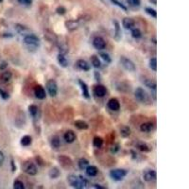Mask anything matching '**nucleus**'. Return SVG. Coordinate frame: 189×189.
Listing matches in <instances>:
<instances>
[{"instance_id":"nucleus-1","label":"nucleus","mask_w":189,"mask_h":189,"mask_svg":"<svg viewBox=\"0 0 189 189\" xmlns=\"http://www.w3.org/2000/svg\"><path fill=\"white\" fill-rule=\"evenodd\" d=\"M67 181L68 183L75 188L78 189H82L86 188L88 186V180L83 178L82 176H76V175H69L67 177Z\"/></svg>"},{"instance_id":"nucleus-2","label":"nucleus","mask_w":189,"mask_h":189,"mask_svg":"<svg viewBox=\"0 0 189 189\" xmlns=\"http://www.w3.org/2000/svg\"><path fill=\"white\" fill-rule=\"evenodd\" d=\"M134 94H135L136 100L140 103H143V104H146V105H151L152 103V101L151 100V98L148 94V93L143 88H141V87L136 88Z\"/></svg>"},{"instance_id":"nucleus-3","label":"nucleus","mask_w":189,"mask_h":189,"mask_svg":"<svg viewBox=\"0 0 189 189\" xmlns=\"http://www.w3.org/2000/svg\"><path fill=\"white\" fill-rule=\"evenodd\" d=\"M24 43L28 46V49L31 51L35 50L40 44V39L33 34H27L24 37Z\"/></svg>"},{"instance_id":"nucleus-4","label":"nucleus","mask_w":189,"mask_h":189,"mask_svg":"<svg viewBox=\"0 0 189 189\" xmlns=\"http://www.w3.org/2000/svg\"><path fill=\"white\" fill-rule=\"evenodd\" d=\"M120 64H121L122 67L129 72H134L136 70V65L134 64V63L127 57L121 56L120 57Z\"/></svg>"},{"instance_id":"nucleus-5","label":"nucleus","mask_w":189,"mask_h":189,"mask_svg":"<svg viewBox=\"0 0 189 189\" xmlns=\"http://www.w3.org/2000/svg\"><path fill=\"white\" fill-rule=\"evenodd\" d=\"M23 170L27 174H28L30 176H34V175H36L38 173V167H37V166L34 163H32L31 161H27V162L24 163V165H23Z\"/></svg>"},{"instance_id":"nucleus-6","label":"nucleus","mask_w":189,"mask_h":189,"mask_svg":"<svg viewBox=\"0 0 189 189\" xmlns=\"http://www.w3.org/2000/svg\"><path fill=\"white\" fill-rule=\"evenodd\" d=\"M127 175V170L122 168H115L110 171V177L115 181H121Z\"/></svg>"},{"instance_id":"nucleus-7","label":"nucleus","mask_w":189,"mask_h":189,"mask_svg":"<svg viewBox=\"0 0 189 189\" xmlns=\"http://www.w3.org/2000/svg\"><path fill=\"white\" fill-rule=\"evenodd\" d=\"M56 43H57V46H58L61 54L65 55L68 52V43H67L65 37L64 38V37H57Z\"/></svg>"},{"instance_id":"nucleus-8","label":"nucleus","mask_w":189,"mask_h":189,"mask_svg":"<svg viewBox=\"0 0 189 189\" xmlns=\"http://www.w3.org/2000/svg\"><path fill=\"white\" fill-rule=\"evenodd\" d=\"M46 89L47 92H49V94L50 97L54 98L57 96L58 93V87H57V83L54 79H49L46 82Z\"/></svg>"},{"instance_id":"nucleus-9","label":"nucleus","mask_w":189,"mask_h":189,"mask_svg":"<svg viewBox=\"0 0 189 189\" xmlns=\"http://www.w3.org/2000/svg\"><path fill=\"white\" fill-rule=\"evenodd\" d=\"M106 41L100 37V36H98V37H94V39L93 40V45L96 49L98 50H102L106 47Z\"/></svg>"},{"instance_id":"nucleus-10","label":"nucleus","mask_w":189,"mask_h":189,"mask_svg":"<svg viewBox=\"0 0 189 189\" xmlns=\"http://www.w3.org/2000/svg\"><path fill=\"white\" fill-rule=\"evenodd\" d=\"M58 162L64 168H69L72 166V160L66 155H59Z\"/></svg>"},{"instance_id":"nucleus-11","label":"nucleus","mask_w":189,"mask_h":189,"mask_svg":"<svg viewBox=\"0 0 189 189\" xmlns=\"http://www.w3.org/2000/svg\"><path fill=\"white\" fill-rule=\"evenodd\" d=\"M156 171L153 170V169H146L144 171V174H143V178L145 180V181H155L156 180Z\"/></svg>"},{"instance_id":"nucleus-12","label":"nucleus","mask_w":189,"mask_h":189,"mask_svg":"<svg viewBox=\"0 0 189 189\" xmlns=\"http://www.w3.org/2000/svg\"><path fill=\"white\" fill-rule=\"evenodd\" d=\"M106 93H107L106 87L103 86V85H101V84H98L96 87L94 88V94H96L97 97H99V98L104 97L105 94H106Z\"/></svg>"},{"instance_id":"nucleus-13","label":"nucleus","mask_w":189,"mask_h":189,"mask_svg":"<svg viewBox=\"0 0 189 189\" xmlns=\"http://www.w3.org/2000/svg\"><path fill=\"white\" fill-rule=\"evenodd\" d=\"M34 94L35 97L39 100H44L46 97V93L44 91V89L41 86V85H37L34 88Z\"/></svg>"},{"instance_id":"nucleus-14","label":"nucleus","mask_w":189,"mask_h":189,"mask_svg":"<svg viewBox=\"0 0 189 189\" xmlns=\"http://www.w3.org/2000/svg\"><path fill=\"white\" fill-rule=\"evenodd\" d=\"M64 141L66 143H73V142L76 140L77 136H76V133L72 130H67L64 135Z\"/></svg>"},{"instance_id":"nucleus-15","label":"nucleus","mask_w":189,"mask_h":189,"mask_svg":"<svg viewBox=\"0 0 189 189\" xmlns=\"http://www.w3.org/2000/svg\"><path fill=\"white\" fill-rule=\"evenodd\" d=\"M108 107L112 111H118L120 109V103H119V101L116 99L113 98V99H111L108 101Z\"/></svg>"},{"instance_id":"nucleus-16","label":"nucleus","mask_w":189,"mask_h":189,"mask_svg":"<svg viewBox=\"0 0 189 189\" xmlns=\"http://www.w3.org/2000/svg\"><path fill=\"white\" fill-rule=\"evenodd\" d=\"M140 130L143 132H151L154 130V125L151 122H145L140 126Z\"/></svg>"},{"instance_id":"nucleus-17","label":"nucleus","mask_w":189,"mask_h":189,"mask_svg":"<svg viewBox=\"0 0 189 189\" xmlns=\"http://www.w3.org/2000/svg\"><path fill=\"white\" fill-rule=\"evenodd\" d=\"M79 23L76 20H68L65 22V27L68 30L72 31V30H75L79 28Z\"/></svg>"},{"instance_id":"nucleus-18","label":"nucleus","mask_w":189,"mask_h":189,"mask_svg":"<svg viewBox=\"0 0 189 189\" xmlns=\"http://www.w3.org/2000/svg\"><path fill=\"white\" fill-rule=\"evenodd\" d=\"M114 26H115V39L116 41H120L121 35H122V33H121V28H120V25H119V23H118L116 20H115V21H114Z\"/></svg>"},{"instance_id":"nucleus-19","label":"nucleus","mask_w":189,"mask_h":189,"mask_svg":"<svg viewBox=\"0 0 189 189\" xmlns=\"http://www.w3.org/2000/svg\"><path fill=\"white\" fill-rule=\"evenodd\" d=\"M122 23H123V27H124L126 29H131V28H133L134 26H135L134 21H133L131 18H129V17L124 18L123 21H122Z\"/></svg>"},{"instance_id":"nucleus-20","label":"nucleus","mask_w":189,"mask_h":189,"mask_svg":"<svg viewBox=\"0 0 189 189\" xmlns=\"http://www.w3.org/2000/svg\"><path fill=\"white\" fill-rule=\"evenodd\" d=\"M85 169H86V174L90 177H94V176H97L99 173L98 167L94 166H88Z\"/></svg>"},{"instance_id":"nucleus-21","label":"nucleus","mask_w":189,"mask_h":189,"mask_svg":"<svg viewBox=\"0 0 189 189\" xmlns=\"http://www.w3.org/2000/svg\"><path fill=\"white\" fill-rule=\"evenodd\" d=\"M76 64H77L78 68L81 69L82 71H89V70H90V65H89V64H88L86 61H84V60H79Z\"/></svg>"},{"instance_id":"nucleus-22","label":"nucleus","mask_w":189,"mask_h":189,"mask_svg":"<svg viewBox=\"0 0 189 189\" xmlns=\"http://www.w3.org/2000/svg\"><path fill=\"white\" fill-rule=\"evenodd\" d=\"M79 84L80 85L81 87V90H82V94L85 99H90V94H89V92H88V87L87 85L85 84V82L81 79H79Z\"/></svg>"},{"instance_id":"nucleus-23","label":"nucleus","mask_w":189,"mask_h":189,"mask_svg":"<svg viewBox=\"0 0 189 189\" xmlns=\"http://www.w3.org/2000/svg\"><path fill=\"white\" fill-rule=\"evenodd\" d=\"M57 60H58V63H59V64L62 66V67H67L68 66V61H67V59L65 58V56L64 55V54H59L58 56H57Z\"/></svg>"},{"instance_id":"nucleus-24","label":"nucleus","mask_w":189,"mask_h":189,"mask_svg":"<svg viewBox=\"0 0 189 189\" xmlns=\"http://www.w3.org/2000/svg\"><path fill=\"white\" fill-rule=\"evenodd\" d=\"M143 82L146 86H148L149 88L152 89V90H156V87H157V84H156V81H154L153 79H143Z\"/></svg>"},{"instance_id":"nucleus-25","label":"nucleus","mask_w":189,"mask_h":189,"mask_svg":"<svg viewBox=\"0 0 189 189\" xmlns=\"http://www.w3.org/2000/svg\"><path fill=\"white\" fill-rule=\"evenodd\" d=\"M136 148L140 151H143V152H149L150 151V147L145 143V142H138V143L136 144Z\"/></svg>"},{"instance_id":"nucleus-26","label":"nucleus","mask_w":189,"mask_h":189,"mask_svg":"<svg viewBox=\"0 0 189 189\" xmlns=\"http://www.w3.org/2000/svg\"><path fill=\"white\" fill-rule=\"evenodd\" d=\"M120 134H121V136L124 137V138L129 137V136L130 135V127H128V126H123V127L120 129Z\"/></svg>"},{"instance_id":"nucleus-27","label":"nucleus","mask_w":189,"mask_h":189,"mask_svg":"<svg viewBox=\"0 0 189 189\" xmlns=\"http://www.w3.org/2000/svg\"><path fill=\"white\" fill-rule=\"evenodd\" d=\"M31 142H32L31 137L29 135H25L21 139V145L24 146V147H28V146H29L31 144Z\"/></svg>"},{"instance_id":"nucleus-28","label":"nucleus","mask_w":189,"mask_h":189,"mask_svg":"<svg viewBox=\"0 0 189 189\" xmlns=\"http://www.w3.org/2000/svg\"><path fill=\"white\" fill-rule=\"evenodd\" d=\"M50 144H51V147L53 149H58L60 146H61V141H60V138L58 136H53L51 138V141H50Z\"/></svg>"},{"instance_id":"nucleus-29","label":"nucleus","mask_w":189,"mask_h":189,"mask_svg":"<svg viewBox=\"0 0 189 189\" xmlns=\"http://www.w3.org/2000/svg\"><path fill=\"white\" fill-rule=\"evenodd\" d=\"M12 77H13V75H12L11 72L5 71V72L2 73L1 76H0V79H1V80L4 81V82H9V81L12 79Z\"/></svg>"},{"instance_id":"nucleus-30","label":"nucleus","mask_w":189,"mask_h":189,"mask_svg":"<svg viewBox=\"0 0 189 189\" xmlns=\"http://www.w3.org/2000/svg\"><path fill=\"white\" fill-rule=\"evenodd\" d=\"M75 126H76V128H78L79 130H87L88 129V124L83 120H77L75 122Z\"/></svg>"},{"instance_id":"nucleus-31","label":"nucleus","mask_w":189,"mask_h":189,"mask_svg":"<svg viewBox=\"0 0 189 189\" xmlns=\"http://www.w3.org/2000/svg\"><path fill=\"white\" fill-rule=\"evenodd\" d=\"M78 166H79V168L85 169L89 166V161L85 158H80L78 162Z\"/></svg>"},{"instance_id":"nucleus-32","label":"nucleus","mask_w":189,"mask_h":189,"mask_svg":"<svg viewBox=\"0 0 189 189\" xmlns=\"http://www.w3.org/2000/svg\"><path fill=\"white\" fill-rule=\"evenodd\" d=\"M60 175H61V172L57 167H53L49 171V177L52 178V179H56V178L60 177Z\"/></svg>"},{"instance_id":"nucleus-33","label":"nucleus","mask_w":189,"mask_h":189,"mask_svg":"<svg viewBox=\"0 0 189 189\" xmlns=\"http://www.w3.org/2000/svg\"><path fill=\"white\" fill-rule=\"evenodd\" d=\"M91 62H92V64H93V66L94 68H99L101 65V63H100V59L97 56H94V55L91 57Z\"/></svg>"},{"instance_id":"nucleus-34","label":"nucleus","mask_w":189,"mask_h":189,"mask_svg":"<svg viewBox=\"0 0 189 189\" xmlns=\"http://www.w3.org/2000/svg\"><path fill=\"white\" fill-rule=\"evenodd\" d=\"M93 144H94V147H97V148H101L102 145H103V140H102L100 137L97 136V137H94V138L93 139Z\"/></svg>"},{"instance_id":"nucleus-35","label":"nucleus","mask_w":189,"mask_h":189,"mask_svg":"<svg viewBox=\"0 0 189 189\" xmlns=\"http://www.w3.org/2000/svg\"><path fill=\"white\" fill-rule=\"evenodd\" d=\"M28 112H29V114L31 115V116H36L37 115V114H38V108H37V106L35 105V104H31V105H29V107H28Z\"/></svg>"},{"instance_id":"nucleus-36","label":"nucleus","mask_w":189,"mask_h":189,"mask_svg":"<svg viewBox=\"0 0 189 189\" xmlns=\"http://www.w3.org/2000/svg\"><path fill=\"white\" fill-rule=\"evenodd\" d=\"M150 67L152 71L157 70V59L156 58H151L150 61Z\"/></svg>"},{"instance_id":"nucleus-37","label":"nucleus","mask_w":189,"mask_h":189,"mask_svg":"<svg viewBox=\"0 0 189 189\" xmlns=\"http://www.w3.org/2000/svg\"><path fill=\"white\" fill-rule=\"evenodd\" d=\"M13 188L14 189H24L25 185H24V183L20 180H15L14 183H13Z\"/></svg>"},{"instance_id":"nucleus-38","label":"nucleus","mask_w":189,"mask_h":189,"mask_svg":"<svg viewBox=\"0 0 189 189\" xmlns=\"http://www.w3.org/2000/svg\"><path fill=\"white\" fill-rule=\"evenodd\" d=\"M131 35H132V37L133 38H135V39H139L140 37H141V31H140V29H138V28H131Z\"/></svg>"},{"instance_id":"nucleus-39","label":"nucleus","mask_w":189,"mask_h":189,"mask_svg":"<svg viewBox=\"0 0 189 189\" xmlns=\"http://www.w3.org/2000/svg\"><path fill=\"white\" fill-rule=\"evenodd\" d=\"M100 56L102 58V60L103 61H105L106 63H111L112 62V59H111V57L108 55V53H106V52H100Z\"/></svg>"},{"instance_id":"nucleus-40","label":"nucleus","mask_w":189,"mask_h":189,"mask_svg":"<svg viewBox=\"0 0 189 189\" xmlns=\"http://www.w3.org/2000/svg\"><path fill=\"white\" fill-rule=\"evenodd\" d=\"M145 11H146V13H149L151 17L156 18V16H157V13H156V11H154V10L151 9V8H146Z\"/></svg>"},{"instance_id":"nucleus-41","label":"nucleus","mask_w":189,"mask_h":189,"mask_svg":"<svg viewBox=\"0 0 189 189\" xmlns=\"http://www.w3.org/2000/svg\"><path fill=\"white\" fill-rule=\"evenodd\" d=\"M110 1H111L112 3H114L115 5L118 6L119 8H121V9H122L123 11H127V10H128V9L126 8V6H125V5H123V4H122L121 2H119L118 0H110Z\"/></svg>"},{"instance_id":"nucleus-42","label":"nucleus","mask_w":189,"mask_h":189,"mask_svg":"<svg viewBox=\"0 0 189 189\" xmlns=\"http://www.w3.org/2000/svg\"><path fill=\"white\" fill-rule=\"evenodd\" d=\"M127 2L130 4V6H132V7L140 6V0H127Z\"/></svg>"},{"instance_id":"nucleus-43","label":"nucleus","mask_w":189,"mask_h":189,"mask_svg":"<svg viewBox=\"0 0 189 189\" xmlns=\"http://www.w3.org/2000/svg\"><path fill=\"white\" fill-rule=\"evenodd\" d=\"M0 96H1V98H2L3 100H8V99L10 98V94H9L7 92L3 91L2 89H0Z\"/></svg>"},{"instance_id":"nucleus-44","label":"nucleus","mask_w":189,"mask_h":189,"mask_svg":"<svg viewBox=\"0 0 189 189\" xmlns=\"http://www.w3.org/2000/svg\"><path fill=\"white\" fill-rule=\"evenodd\" d=\"M18 2H19L20 4L24 5V6H28V5L31 4L32 0H18Z\"/></svg>"},{"instance_id":"nucleus-45","label":"nucleus","mask_w":189,"mask_h":189,"mask_svg":"<svg viewBox=\"0 0 189 189\" xmlns=\"http://www.w3.org/2000/svg\"><path fill=\"white\" fill-rule=\"evenodd\" d=\"M119 149H120V146L118 144H115L113 146V148H112V152L113 153H116V152H118Z\"/></svg>"},{"instance_id":"nucleus-46","label":"nucleus","mask_w":189,"mask_h":189,"mask_svg":"<svg viewBox=\"0 0 189 189\" xmlns=\"http://www.w3.org/2000/svg\"><path fill=\"white\" fill-rule=\"evenodd\" d=\"M57 13H58L59 14H64V13H65V9H64V7H59V8L57 9Z\"/></svg>"},{"instance_id":"nucleus-47","label":"nucleus","mask_w":189,"mask_h":189,"mask_svg":"<svg viewBox=\"0 0 189 189\" xmlns=\"http://www.w3.org/2000/svg\"><path fill=\"white\" fill-rule=\"evenodd\" d=\"M3 162H4V155L1 151H0V166L3 164Z\"/></svg>"},{"instance_id":"nucleus-48","label":"nucleus","mask_w":189,"mask_h":189,"mask_svg":"<svg viewBox=\"0 0 189 189\" xmlns=\"http://www.w3.org/2000/svg\"><path fill=\"white\" fill-rule=\"evenodd\" d=\"M93 187H94V188H102V189L104 188L103 186H101V185H98V184H94Z\"/></svg>"},{"instance_id":"nucleus-49","label":"nucleus","mask_w":189,"mask_h":189,"mask_svg":"<svg viewBox=\"0 0 189 189\" xmlns=\"http://www.w3.org/2000/svg\"><path fill=\"white\" fill-rule=\"evenodd\" d=\"M151 2L152 4H155V5H156V3H157L156 0H151Z\"/></svg>"},{"instance_id":"nucleus-50","label":"nucleus","mask_w":189,"mask_h":189,"mask_svg":"<svg viewBox=\"0 0 189 189\" xmlns=\"http://www.w3.org/2000/svg\"><path fill=\"white\" fill-rule=\"evenodd\" d=\"M1 1H2V0H0V2H1Z\"/></svg>"}]
</instances>
